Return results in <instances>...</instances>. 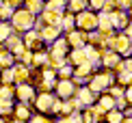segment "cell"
I'll use <instances>...</instances> for the list:
<instances>
[{
	"instance_id": "cell-13",
	"label": "cell",
	"mask_w": 132,
	"mask_h": 123,
	"mask_svg": "<svg viewBox=\"0 0 132 123\" xmlns=\"http://www.w3.org/2000/svg\"><path fill=\"white\" fill-rule=\"evenodd\" d=\"M24 43H26V48L28 50H35L37 52V48H39V32H35V30H28V35H26V39H24Z\"/></svg>"
},
{
	"instance_id": "cell-23",
	"label": "cell",
	"mask_w": 132,
	"mask_h": 123,
	"mask_svg": "<svg viewBox=\"0 0 132 123\" xmlns=\"http://www.w3.org/2000/svg\"><path fill=\"white\" fill-rule=\"evenodd\" d=\"M67 7L71 11H82V9H87V0H69Z\"/></svg>"
},
{
	"instance_id": "cell-34",
	"label": "cell",
	"mask_w": 132,
	"mask_h": 123,
	"mask_svg": "<svg viewBox=\"0 0 132 123\" xmlns=\"http://www.w3.org/2000/svg\"><path fill=\"white\" fill-rule=\"evenodd\" d=\"M119 123H132V119H121Z\"/></svg>"
},
{
	"instance_id": "cell-6",
	"label": "cell",
	"mask_w": 132,
	"mask_h": 123,
	"mask_svg": "<svg viewBox=\"0 0 132 123\" xmlns=\"http://www.w3.org/2000/svg\"><path fill=\"white\" fill-rule=\"evenodd\" d=\"M52 104H54V97L50 93H41V95H37V110L39 112H50L52 110Z\"/></svg>"
},
{
	"instance_id": "cell-21",
	"label": "cell",
	"mask_w": 132,
	"mask_h": 123,
	"mask_svg": "<svg viewBox=\"0 0 132 123\" xmlns=\"http://www.w3.org/2000/svg\"><path fill=\"white\" fill-rule=\"evenodd\" d=\"M54 76H56V74H54V71H50V69H46V71H43V89H50V86H54Z\"/></svg>"
},
{
	"instance_id": "cell-1",
	"label": "cell",
	"mask_w": 132,
	"mask_h": 123,
	"mask_svg": "<svg viewBox=\"0 0 132 123\" xmlns=\"http://www.w3.org/2000/svg\"><path fill=\"white\" fill-rule=\"evenodd\" d=\"M35 22H37L35 13H30L28 9H18V11H13V15H11V26H13L15 30H20V32L32 30Z\"/></svg>"
},
{
	"instance_id": "cell-33",
	"label": "cell",
	"mask_w": 132,
	"mask_h": 123,
	"mask_svg": "<svg viewBox=\"0 0 132 123\" xmlns=\"http://www.w3.org/2000/svg\"><path fill=\"white\" fill-rule=\"evenodd\" d=\"M126 32H128V35L132 37V26H126Z\"/></svg>"
},
{
	"instance_id": "cell-29",
	"label": "cell",
	"mask_w": 132,
	"mask_h": 123,
	"mask_svg": "<svg viewBox=\"0 0 132 123\" xmlns=\"http://www.w3.org/2000/svg\"><path fill=\"white\" fill-rule=\"evenodd\" d=\"M59 74H61V78H69V76H71V67H69V65H63Z\"/></svg>"
},
{
	"instance_id": "cell-16",
	"label": "cell",
	"mask_w": 132,
	"mask_h": 123,
	"mask_svg": "<svg viewBox=\"0 0 132 123\" xmlns=\"http://www.w3.org/2000/svg\"><path fill=\"white\" fill-rule=\"evenodd\" d=\"M59 26H63L65 30H71L76 26V22H74V15L71 13H65L63 11V15H61V22H59Z\"/></svg>"
},
{
	"instance_id": "cell-15",
	"label": "cell",
	"mask_w": 132,
	"mask_h": 123,
	"mask_svg": "<svg viewBox=\"0 0 132 123\" xmlns=\"http://www.w3.org/2000/svg\"><path fill=\"white\" fill-rule=\"evenodd\" d=\"M41 39L43 41H54V39H59V26H48L46 24V28L41 32Z\"/></svg>"
},
{
	"instance_id": "cell-14",
	"label": "cell",
	"mask_w": 132,
	"mask_h": 123,
	"mask_svg": "<svg viewBox=\"0 0 132 123\" xmlns=\"http://www.w3.org/2000/svg\"><path fill=\"white\" fill-rule=\"evenodd\" d=\"M11 35H13V26H11V22L0 20V43H4Z\"/></svg>"
},
{
	"instance_id": "cell-26",
	"label": "cell",
	"mask_w": 132,
	"mask_h": 123,
	"mask_svg": "<svg viewBox=\"0 0 132 123\" xmlns=\"http://www.w3.org/2000/svg\"><path fill=\"white\" fill-rule=\"evenodd\" d=\"M61 123H85L80 115H67V119H63Z\"/></svg>"
},
{
	"instance_id": "cell-9",
	"label": "cell",
	"mask_w": 132,
	"mask_h": 123,
	"mask_svg": "<svg viewBox=\"0 0 132 123\" xmlns=\"http://www.w3.org/2000/svg\"><path fill=\"white\" fill-rule=\"evenodd\" d=\"M15 97H18L22 104H26L28 99L35 97V89H32V86H26V84H20V86H15Z\"/></svg>"
},
{
	"instance_id": "cell-10",
	"label": "cell",
	"mask_w": 132,
	"mask_h": 123,
	"mask_svg": "<svg viewBox=\"0 0 132 123\" xmlns=\"http://www.w3.org/2000/svg\"><path fill=\"white\" fill-rule=\"evenodd\" d=\"M87 37L89 35H85V30H69L67 32V43H71L74 48H80V46H85Z\"/></svg>"
},
{
	"instance_id": "cell-18",
	"label": "cell",
	"mask_w": 132,
	"mask_h": 123,
	"mask_svg": "<svg viewBox=\"0 0 132 123\" xmlns=\"http://www.w3.org/2000/svg\"><path fill=\"white\" fill-rule=\"evenodd\" d=\"M113 108H115V102H113V97H108V95H104V97L100 99V104H97V110H102V112L113 110Z\"/></svg>"
},
{
	"instance_id": "cell-12",
	"label": "cell",
	"mask_w": 132,
	"mask_h": 123,
	"mask_svg": "<svg viewBox=\"0 0 132 123\" xmlns=\"http://www.w3.org/2000/svg\"><path fill=\"white\" fill-rule=\"evenodd\" d=\"M13 112H15V119H18V121H28L30 119V110H28V104H18V106H15V110H13Z\"/></svg>"
},
{
	"instance_id": "cell-31",
	"label": "cell",
	"mask_w": 132,
	"mask_h": 123,
	"mask_svg": "<svg viewBox=\"0 0 132 123\" xmlns=\"http://www.w3.org/2000/svg\"><path fill=\"white\" fill-rule=\"evenodd\" d=\"M123 67H126V69H128V71H132V60H128V63H126ZM123 67H121V69H123Z\"/></svg>"
},
{
	"instance_id": "cell-4",
	"label": "cell",
	"mask_w": 132,
	"mask_h": 123,
	"mask_svg": "<svg viewBox=\"0 0 132 123\" xmlns=\"http://www.w3.org/2000/svg\"><path fill=\"white\" fill-rule=\"evenodd\" d=\"M111 80H113V76H111V74H100V76L93 78V82H91V86H89V89H91L93 93H100V91H104V89H108Z\"/></svg>"
},
{
	"instance_id": "cell-19",
	"label": "cell",
	"mask_w": 132,
	"mask_h": 123,
	"mask_svg": "<svg viewBox=\"0 0 132 123\" xmlns=\"http://www.w3.org/2000/svg\"><path fill=\"white\" fill-rule=\"evenodd\" d=\"M69 60H71L74 65H80V63H85V60H87V54H85V50H82V48H76Z\"/></svg>"
},
{
	"instance_id": "cell-5",
	"label": "cell",
	"mask_w": 132,
	"mask_h": 123,
	"mask_svg": "<svg viewBox=\"0 0 132 123\" xmlns=\"http://www.w3.org/2000/svg\"><path fill=\"white\" fill-rule=\"evenodd\" d=\"M13 97H15V86H11V84L0 86V108H9Z\"/></svg>"
},
{
	"instance_id": "cell-2",
	"label": "cell",
	"mask_w": 132,
	"mask_h": 123,
	"mask_svg": "<svg viewBox=\"0 0 132 123\" xmlns=\"http://www.w3.org/2000/svg\"><path fill=\"white\" fill-rule=\"evenodd\" d=\"M74 22H76V26H78L80 30H93L97 26V15L93 13V11L82 9V11H78V15L74 17Z\"/></svg>"
},
{
	"instance_id": "cell-24",
	"label": "cell",
	"mask_w": 132,
	"mask_h": 123,
	"mask_svg": "<svg viewBox=\"0 0 132 123\" xmlns=\"http://www.w3.org/2000/svg\"><path fill=\"white\" fill-rule=\"evenodd\" d=\"M115 63L119 65V54H117V52H108V54H106V58H104V65L111 67V65H115Z\"/></svg>"
},
{
	"instance_id": "cell-22",
	"label": "cell",
	"mask_w": 132,
	"mask_h": 123,
	"mask_svg": "<svg viewBox=\"0 0 132 123\" xmlns=\"http://www.w3.org/2000/svg\"><path fill=\"white\" fill-rule=\"evenodd\" d=\"M106 119H108V123H119V121H121L123 119V115L121 112H117V110H106Z\"/></svg>"
},
{
	"instance_id": "cell-32",
	"label": "cell",
	"mask_w": 132,
	"mask_h": 123,
	"mask_svg": "<svg viewBox=\"0 0 132 123\" xmlns=\"http://www.w3.org/2000/svg\"><path fill=\"white\" fill-rule=\"evenodd\" d=\"M128 102L132 104V89H128Z\"/></svg>"
},
{
	"instance_id": "cell-30",
	"label": "cell",
	"mask_w": 132,
	"mask_h": 123,
	"mask_svg": "<svg viewBox=\"0 0 132 123\" xmlns=\"http://www.w3.org/2000/svg\"><path fill=\"white\" fill-rule=\"evenodd\" d=\"M4 2H7L9 7H11V9H15V7H18V4L22 2V0H4Z\"/></svg>"
},
{
	"instance_id": "cell-8",
	"label": "cell",
	"mask_w": 132,
	"mask_h": 123,
	"mask_svg": "<svg viewBox=\"0 0 132 123\" xmlns=\"http://www.w3.org/2000/svg\"><path fill=\"white\" fill-rule=\"evenodd\" d=\"M108 17H111V24H113V28H126V26H128V15H126L121 9L113 11V13L108 15Z\"/></svg>"
},
{
	"instance_id": "cell-25",
	"label": "cell",
	"mask_w": 132,
	"mask_h": 123,
	"mask_svg": "<svg viewBox=\"0 0 132 123\" xmlns=\"http://www.w3.org/2000/svg\"><path fill=\"white\" fill-rule=\"evenodd\" d=\"M87 7H91V9H95V11H102L104 0H87Z\"/></svg>"
},
{
	"instance_id": "cell-20",
	"label": "cell",
	"mask_w": 132,
	"mask_h": 123,
	"mask_svg": "<svg viewBox=\"0 0 132 123\" xmlns=\"http://www.w3.org/2000/svg\"><path fill=\"white\" fill-rule=\"evenodd\" d=\"M13 11H15V9H11L7 2H0V20H4V22H7V20H11Z\"/></svg>"
},
{
	"instance_id": "cell-28",
	"label": "cell",
	"mask_w": 132,
	"mask_h": 123,
	"mask_svg": "<svg viewBox=\"0 0 132 123\" xmlns=\"http://www.w3.org/2000/svg\"><path fill=\"white\" fill-rule=\"evenodd\" d=\"M115 4H117V9H130L132 0H115Z\"/></svg>"
},
{
	"instance_id": "cell-27",
	"label": "cell",
	"mask_w": 132,
	"mask_h": 123,
	"mask_svg": "<svg viewBox=\"0 0 132 123\" xmlns=\"http://www.w3.org/2000/svg\"><path fill=\"white\" fill-rule=\"evenodd\" d=\"M30 123H52L48 117H43V115H37V117H32L30 119Z\"/></svg>"
},
{
	"instance_id": "cell-7",
	"label": "cell",
	"mask_w": 132,
	"mask_h": 123,
	"mask_svg": "<svg viewBox=\"0 0 132 123\" xmlns=\"http://www.w3.org/2000/svg\"><path fill=\"white\" fill-rule=\"evenodd\" d=\"M74 91H76V86H74V82L71 80H63L56 84V93H59V97H63V99H67L69 95H74Z\"/></svg>"
},
{
	"instance_id": "cell-36",
	"label": "cell",
	"mask_w": 132,
	"mask_h": 123,
	"mask_svg": "<svg viewBox=\"0 0 132 123\" xmlns=\"http://www.w3.org/2000/svg\"><path fill=\"white\" fill-rule=\"evenodd\" d=\"M130 17H132V4H130Z\"/></svg>"
},
{
	"instance_id": "cell-35",
	"label": "cell",
	"mask_w": 132,
	"mask_h": 123,
	"mask_svg": "<svg viewBox=\"0 0 132 123\" xmlns=\"http://www.w3.org/2000/svg\"><path fill=\"white\" fill-rule=\"evenodd\" d=\"M0 123H7V121H4V119H2V117H0Z\"/></svg>"
},
{
	"instance_id": "cell-17",
	"label": "cell",
	"mask_w": 132,
	"mask_h": 123,
	"mask_svg": "<svg viewBox=\"0 0 132 123\" xmlns=\"http://www.w3.org/2000/svg\"><path fill=\"white\" fill-rule=\"evenodd\" d=\"M26 9L30 11V13H41L43 11V0H26Z\"/></svg>"
},
{
	"instance_id": "cell-3",
	"label": "cell",
	"mask_w": 132,
	"mask_h": 123,
	"mask_svg": "<svg viewBox=\"0 0 132 123\" xmlns=\"http://www.w3.org/2000/svg\"><path fill=\"white\" fill-rule=\"evenodd\" d=\"M108 43L113 46V52H121V54H126L128 56L130 54V39L126 37V35H119V37H113V39H108Z\"/></svg>"
},
{
	"instance_id": "cell-11",
	"label": "cell",
	"mask_w": 132,
	"mask_h": 123,
	"mask_svg": "<svg viewBox=\"0 0 132 123\" xmlns=\"http://www.w3.org/2000/svg\"><path fill=\"white\" fill-rule=\"evenodd\" d=\"M93 97H95V95H93V91H91L89 86L78 91V104H80V106H91V104H93Z\"/></svg>"
}]
</instances>
